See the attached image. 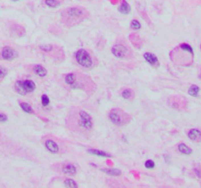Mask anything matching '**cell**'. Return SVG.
Segmentation results:
<instances>
[{"label": "cell", "instance_id": "obj_3", "mask_svg": "<svg viewBox=\"0 0 201 188\" xmlns=\"http://www.w3.org/2000/svg\"><path fill=\"white\" fill-rule=\"evenodd\" d=\"M88 17H89V12L81 6L66 8L61 12V22L67 28H73L83 23Z\"/></svg>", "mask_w": 201, "mask_h": 188}, {"label": "cell", "instance_id": "obj_29", "mask_svg": "<svg viewBox=\"0 0 201 188\" xmlns=\"http://www.w3.org/2000/svg\"><path fill=\"white\" fill-rule=\"evenodd\" d=\"M144 166H145V168H146V169L152 170V169H154V168H155V163H154L152 160H147L146 162H145V164H144Z\"/></svg>", "mask_w": 201, "mask_h": 188}, {"label": "cell", "instance_id": "obj_23", "mask_svg": "<svg viewBox=\"0 0 201 188\" xmlns=\"http://www.w3.org/2000/svg\"><path fill=\"white\" fill-rule=\"evenodd\" d=\"M44 3H45L46 6L50 8H57L61 5V3L58 0H44Z\"/></svg>", "mask_w": 201, "mask_h": 188}, {"label": "cell", "instance_id": "obj_25", "mask_svg": "<svg viewBox=\"0 0 201 188\" xmlns=\"http://www.w3.org/2000/svg\"><path fill=\"white\" fill-rule=\"evenodd\" d=\"M180 48L182 50H184V51H187V52H189L191 55H193V51H192V48L190 47V45H188V44H186V43H182V44H181L180 45Z\"/></svg>", "mask_w": 201, "mask_h": 188}, {"label": "cell", "instance_id": "obj_17", "mask_svg": "<svg viewBox=\"0 0 201 188\" xmlns=\"http://www.w3.org/2000/svg\"><path fill=\"white\" fill-rule=\"evenodd\" d=\"M19 106L21 107V109L23 110L24 112L26 113V114H30V115H36V113L34 112V108L30 105L28 103L24 102V101L19 100Z\"/></svg>", "mask_w": 201, "mask_h": 188}, {"label": "cell", "instance_id": "obj_15", "mask_svg": "<svg viewBox=\"0 0 201 188\" xmlns=\"http://www.w3.org/2000/svg\"><path fill=\"white\" fill-rule=\"evenodd\" d=\"M187 136H188L189 139L193 141H196V142H200L201 141V130L196 129V128H192L188 131L187 133Z\"/></svg>", "mask_w": 201, "mask_h": 188}, {"label": "cell", "instance_id": "obj_10", "mask_svg": "<svg viewBox=\"0 0 201 188\" xmlns=\"http://www.w3.org/2000/svg\"><path fill=\"white\" fill-rule=\"evenodd\" d=\"M169 105L174 109L182 111V110H185V108H186V101L182 97L172 96L169 98Z\"/></svg>", "mask_w": 201, "mask_h": 188}, {"label": "cell", "instance_id": "obj_11", "mask_svg": "<svg viewBox=\"0 0 201 188\" xmlns=\"http://www.w3.org/2000/svg\"><path fill=\"white\" fill-rule=\"evenodd\" d=\"M18 52L16 51L15 49H13L12 47L10 46H5L3 47L2 49V52H1V57L6 61H12L14 60L15 58L18 57Z\"/></svg>", "mask_w": 201, "mask_h": 188}, {"label": "cell", "instance_id": "obj_27", "mask_svg": "<svg viewBox=\"0 0 201 188\" xmlns=\"http://www.w3.org/2000/svg\"><path fill=\"white\" fill-rule=\"evenodd\" d=\"M41 103H42V105L44 106V107H46V106L49 105L50 99H49V97H48L46 94H43L42 96H41Z\"/></svg>", "mask_w": 201, "mask_h": 188}, {"label": "cell", "instance_id": "obj_20", "mask_svg": "<svg viewBox=\"0 0 201 188\" xmlns=\"http://www.w3.org/2000/svg\"><path fill=\"white\" fill-rule=\"evenodd\" d=\"M119 11H120L122 14L128 15L130 12H131V6H130V4L128 3L126 0H123L122 4H121V6L119 7Z\"/></svg>", "mask_w": 201, "mask_h": 188}, {"label": "cell", "instance_id": "obj_22", "mask_svg": "<svg viewBox=\"0 0 201 188\" xmlns=\"http://www.w3.org/2000/svg\"><path fill=\"white\" fill-rule=\"evenodd\" d=\"M64 185L66 187H69V188H78L79 187V184L76 182L74 179H71V178H65L64 179Z\"/></svg>", "mask_w": 201, "mask_h": 188}, {"label": "cell", "instance_id": "obj_14", "mask_svg": "<svg viewBox=\"0 0 201 188\" xmlns=\"http://www.w3.org/2000/svg\"><path fill=\"white\" fill-rule=\"evenodd\" d=\"M120 95L123 99H125L127 101H132L134 99V97H136V93L131 88H124V89L121 90Z\"/></svg>", "mask_w": 201, "mask_h": 188}, {"label": "cell", "instance_id": "obj_2", "mask_svg": "<svg viewBox=\"0 0 201 188\" xmlns=\"http://www.w3.org/2000/svg\"><path fill=\"white\" fill-rule=\"evenodd\" d=\"M64 81L72 89L83 90L88 96H91L95 93L97 85L94 80L89 76L81 72L70 73L64 76Z\"/></svg>", "mask_w": 201, "mask_h": 188}, {"label": "cell", "instance_id": "obj_24", "mask_svg": "<svg viewBox=\"0 0 201 188\" xmlns=\"http://www.w3.org/2000/svg\"><path fill=\"white\" fill-rule=\"evenodd\" d=\"M198 92H199V87L197 85H191L188 89V94H190L191 96L196 97L198 95Z\"/></svg>", "mask_w": 201, "mask_h": 188}, {"label": "cell", "instance_id": "obj_16", "mask_svg": "<svg viewBox=\"0 0 201 188\" xmlns=\"http://www.w3.org/2000/svg\"><path fill=\"white\" fill-rule=\"evenodd\" d=\"M32 72L39 77H45L47 76V70L41 65H34L32 68Z\"/></svg>", "mask_w": 201, "mask_h": 188}, {"label": "cell", "instance_id": "obj_8", "mask_svg": "<svg viewBox=\"0 0 201 188\" xmlns=\"http://www.w3.org/2000/svg\"><path fill=\"white\" fill-rule=\"evenodd\" d=\"M35 87H36V85H35L34 81L32 80V79L17 80L14 84L15 91H16L18 94L23 95V96H26V95L30 93H32L35 90Z\"/></svg>", "mask_w": 201, "mask_h": 188}, {"label": "cell", "instance_id": "obj_5", "mask_svg": "<svg viewBox=\"0 0 201 188\" xmlns=\"http://www.w3.org/2000/svg\"><path fill=\"white\" fill-rule=\"evenodd\" d=\"M74 57L79 67L85 70H91L98 63L95 56L85 49H79L77 52H75Z\"/></svg>", "mask_w": 201, "mask_h": 188}, {"label": "cell", "instance_id": "obj_30", "mask_svg": "<svg viewBox=\"0 0 201 188\" xmlns=\"http://www.w3.org/2000/svg\"><path fill=\"white\" fill-rule=\"evenodd\" d=\"M8 121L7 115H5L4 113H0V123H6Z\"/></svg>", "mask_w": 201, "mask_h": 188}, {"label": "cell", "instance_id": "obj_13", "mask_svg": "<svg viewBox=\"0 0 201 188\" xmlns=\"http://www.w3.org/2000/svg\"><path fill=\"white\" fill-rule=\"evenodd\" d=\"M143 58H144L145 61H146L150 66H152V67H154V68H158L159 67V60H158L157 57L153 54V53H150V52L144 53Z\"/></svg>", "mask_w": 201, "mask_h": 188}, {"label": "cell", "instance_id": "obj_7", "mask_svg": "<svg viewBox=\"0 0 201 188\" xmlns=\"http://www.w3.org/2000/svg\"><path fill=\"white\" fill-rule=\"evenodd\" d=\"M39 50L42 51L44 54L47 55L53 61L60 63L65 59V52L62 47L56 45V44H41L38 46Z\"/></svg>", "mask_w": 201, "mask_h": 188}, {"label": "cell", "instance_id": "obj_19", "mask_svg": "<svg viewBox=\"0 0 201 188\" xmlns=\"http://www.w3.org/2000/svg\"><path fill=\"white\" fill-rule=\"evenodd\" d=\"M101 172H103L104 173L108 174V175L112 176H119L122 174V171L118 169H110V168H103L101 169Z\"/></svg>", "mask_w": 201, "mask_h": 188}, {"label": "cell", "instance_id": "obj_31", "mask_svg": "<svg viewBox=\"0 0 201 188\" xmlns=\"http://www.w3.org/2000/svg\"><path fill=\"white\" fill-rule=\"evenodd\" d=\"M12 1H19V0H12Z\"/></svg>", "mask_w": 201, "mask_h": 188}, {"label": "cell", "instance_id": "obj_32", "mask_svg": "<svg viewBox=\"0 0 201 188\" xmlns=\"http://www.w3.org/2000/svg\"><path fill=\"white\" fill-rule=\"evenodd\" d=\"M200 48H201V45H200Z\"/></svg>", "mask_w": 201, "mask_h": 188}, {"label": "cell", "instance_id": "obj_21", "mask_svg": "<svg viewBox=\"0 0 201 188\" xmlns=\"http://www.w3.org/2000/svg\"><path fill=\"white\" fill-rule=\"evenodd\" d=\"M178 149L181 153L184 154V155H190L191 153H192V150H191L188 146L185 145L184 143H181V144H179Z\"/></svg>", "mask_w": 201, "mask_h": 188}, {"label": "cell", "instance_id": "obj_18", "mask_svg": "<svg viewBox=\"0 0 201 188\" xmlns=\"http://www.w3.org/2000/svg\"><path fill=\"white\" fill-rule=\"evenodd\" d=\"M87 153L101 157V158H110V157H111V155L109 153H107V152L105 151H102V150H99V149H88Z\"/></svg>", "mask_w": 201, "mask_h": 188}, {"label": "cell", "instance_id": "obj_28", "mask_svg": "<svg viewBox=\"0 0 201 188\" xmlns=\"http://www.w3.org/2000/svg\"><path fill=\"white\" fill-rule=\"evenodd\" d=\"M7 73H8L7 72V69L2 67V66H0V80H1V79H3L4 77L7 76Z\"/></svg>", "mask_w": 201, "mask_h": 188}, {"label": "cell", "instance_id": "obj_26", "mask_svg": "<svg viewBox=\"0 0 201 188\" xmlns=\"http://www.w3.org/2000/svg\"><path fill=\"white\" fill-rule=\"evenodd\" d=\"M131 28L134 30H140L141 26H140V24L138 21H136V20H132V21L131 22Z\"/></svg>", "mask_w": 201, "mask_h": 188}, {"label": "cell", "instance_id": "obj_4", "mask_svg": "<svg viewBox=\"0 0 201 188\" xmlns=\"http://www.w3.org/2000/svg\"><path fill=\"white\" fill-rule=\"evenodd\" d=\"M42 144L45 149L51 154L59 155L63 154L67 151V145L64 141L59 139L56 136H52L50 134L42 137Z\"/></svg>", "mask_w": 201, "mask_h": 188}, {"label": "cell", "instance_id": "obj_6", "mask_svg": "<svg viewBox=\"0 0 201 188\" xmlns=\"http://www.w3.org/2000/svg\"><path fill=\"white\" fill-rule=\"evenodd\" d=\"M108 118L113 125L117 127H124L131 123L132 116L121 108H113L110 110Z\"/></svg>", "mask_w": 201, "mask_h": 188}, {"label": "cell", "instance_id": "obj_1", "mask_svg": "<svg viewBox=\"0 0 201 188\" xmlns=\"http://www.w3.org/2000/svg\"><path fill=\"white\" fill-rule=\"evenodd\" d=\"M65 123L69 130L83 137H89L93 130V119L81 107L70 108Z\"/></svg>", "mask_w": 201, "mask_h": 188}, {"label": "cell", "instance_id": "obj_12", "mask_svg": "<svg viewBox=\"0 0 201 188\" xmlns=\"http://www.w3.org/2000/svg\"><path fill=\"white\" fill-rule=\"evenodd\" d=\"M60 171L63 172L64 174H66V175L73 176V175H76L78 170H77V167L73 163H63L61 164Z\"/></svg>", "mask_w": 201, "mask_h": 188}, {"label": "cell", "instance_id": "obj_9", "mask_svg": "<svg viewBox=\"0 0 201 188\" xmlns=\"http://www.w3.org/2000/svg\"><path fill=\"white\" fill-rule=\"evenodd\" d=\"M111 52L116 58L119 59H131L134 56V53H132L131 47L128 44L123 42L114 44L112 46Z\"/></svg>", "mask_w": 201, "mask_h": 188}]
</instances>
